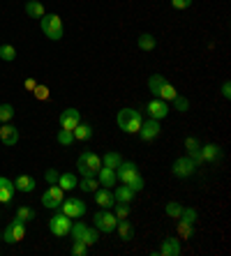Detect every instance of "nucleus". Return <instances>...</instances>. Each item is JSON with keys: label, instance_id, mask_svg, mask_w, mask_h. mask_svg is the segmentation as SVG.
Segmentation results:
<instances>
[{"label": "nucleus", "instance_id": "1", "mask_svg": "<svg viewBox=\"0 0 231 256\" xmlns=\"http://www.w3.org/2000/svg\"><path fill=\"white\" fill-rule=\"evenodd\" d=\"M148 90H150V95H153V97L164 100V102H171L173 97L178 95V90L173 88V86L169 84L162 74H150V76H148Z\"/></svg>", "mask_w": 231, "mask_h": 256}, {"label": "nucleus", "instance_id": "2", "mask_svg": "<svg viewBox=\"0 0 231 256\" xmlns=\"http://www.w3.org/2000/svg\"><path fill=\"white\" fill-rule=\"evenodd\" d=\"M116 122H118V127L125 132V134H136L139 127H141V122H143V116H141V111H136V108L125 106V108L118 111Z\"/></svg>", "mask_w": 231, "mask_h": 256}, {"label": "nucleus", "instance_id": "3", "mask_svg": "<svg viewBox=\"0 0 231 256\" xmlns=\"http://www.w3.org/2000/svg\"><path fill=\"white\" fill-rule=\"evenodd\" d=\"M102 168V157L95 155L93 150H83L77 160V171L81 176H97V171Z\"/></svg>", "mask_w": 231, "mask_h": 256}, {"label": "nucleus", "instance_id": "4", "mask_svg": "<svg viewBox=\"0 0 231 256\" xmlns=\"http://www.w3.org/2000/svg\"><path fill=\"white\" fill-rule=\"evenodd\" d=\"M70 236H72V240H81V242H86L88 247H93V244L100 242V231H97L95 226H88V224H83V222H77V224H72Z\"/></svg>", "mask_w": 231, "mask_h": 256}, {"label": "nucleus", "instance_id": "5", "mask_svg": "<svg viewBox=\"0 0 231 256\" xmlns=\"http://www.w3.org/2000/svg\"><path fill=\"white\" fill-rule=\"evenodd\" d=\"M40 28L51 42H60L63 40V21H60L58 14H44L40 18Z\"/></svg>", "mask_w": 231, "mask_h": 256}, {"label": "nucleus", "instance_id": "6", "mask_svg": "<svg viewBox=\"0 0 231 256\" xmlns=\"http://www.w3.org/2000/svg\"><path fill=\"white\" fill-rule=\"evenodd\" d=\"M116 224H118V217L111 210H100V212L93 214V226L102 233H113L116 231Z\"/></svg>", "mask_w": 231, "mask_h": 256}, {"label": "nucleus", "instance_id": "7", "mask_svg": "<svg viewBox=\"0 0 231 256\" xmlns=\"http://www.w3.org/2000/svg\"><path fill=\"white\" fill-rule=\"evenodd\" d=\"M60 212H65L70 220H81V217H86V212H88V206H86L81 198H63Z\"/></svg>", "mask_w": 231, "mask_h": 256}, {"label": "nucleus", "instance_id": "8", "mask_svg": "<svg viewBox=\"0 0 231 256\" xmlns=\"http://www.w3.org/2000/svg\"><path fill=\"white\" fill-rule=\"evenodd\" d=\"M70 228H72V222L65 212H58L49 220V231L54 233L56 238H65V236H70Z\"/></svg>", "mask_w": 231, "mask_h": 256}, {"label": "nucleus", "instance_id": "9", "mask_svg": "<svg viewBox=\"0 0 231 256\" xmlns=\"http://www.w3.org/2000/svg\"><path fill=\"white\" fill-rule=\"evenodd\" d=\"M196 164L192 157H178L176 162H173V166H171V173L176 176V178H190V176H194V171H196Z\"/></svg>", "mask_w": 231, "mask_h": 256}, {"label": "nucleus", "instance_id": "10", "mask_svg": "<svg viewBox=\"0 0 231 256\" xmlns=\"http://www.w3.org/2000/svg\"><path fill=\"white\" fill-rule=\"evenodd\" d=\"M24 238H26V222H21V220L10 222L7 228H5V233H3V240L10 242V244H17V242H21Z\"/></svg>", "mask_w": 231, "mask_h": 256}, {"label": "nucleus", "instance_id": "11", "mask_svg": "<svg viewBox=\"0 0 231 256\" xmlns=\"http://www.w3.org/2000/svg\"><path fill=\"white\" fill-rule=\"evenodd\" d=\"M63 198H65V192L60 190V185H49V190L42 194V206L56 210V208H60Z\"/></svg>", "mask_w": 231, "mask_h": 256}, {"label": "nucleus", "instance_id": "12", "mask_svg": "<svg viewBox=\"0 0 231 256\" xmlns=\"http://www.w3.org/2000/svg\"><path fill=\"white\" fill-rule=\"evenodd\" d=\"M160 132H162V125H160V120H146V122H141V127H139V136H141V141H155V138L160 136Z\"/></svg>", "mask_w": 231, "mask_h": 256}, {"label": "nucleus", "instance_id": "13", "mask_svg": "<svg viewBox=\"0 0 231 256\" xmlns=\"http://www.w3.org/2000/svg\"><path fill=\"white\" fill-rule=\"evenodd\" d=\"M146 111H148V116L153 120H164L166 116H169V104H166L164 100H157V97H153V100L146 104Z\"/></svg>", "mask_w": 231, "mask_h": 256}, {"label": "nucleus", "instance_id": "14", "mask_svg": "<svg viewBox=\"0 0 231 256\" xmlns=\"http://www.w3.org/2000/svg\"><path fill=\"white\" fill-rule=\"evenodd\" d=\"M134 176H139V166H136L134 162H120L118 168H116V178H118V182L127 185Z\"/></svg>", "mask_w": 231, "mask_h": 256}, {"label": "nucleus", "instance_id": "15", "mask_svg": "<svg viewBox=\"0 0 231 256\" xmlns=\"http://www.w3.org/2000/svg\"><path fill=\"white\" fill-rule=\"evenodd\" d=\"M58 122L63 130H74V127L81 122V111H77V108H65L63 114L58 116Z\"/></svg>", "mask_w": 231, "mask_h": 256}, {"label": "nucleus", "instance_id": "16", "mask_svg": "<svg viewBox=\"0 0 231 256\" xmlns=\"http://www.w3.org/2000/svg\"><path fill=\"white\" fill-rule=\"evenodd\" d=\"M0 143L3 146H7V148H14L19 143V130L14 125H10V122H5V125L0 127Z\"/></svg>", "mask_w": 231, "mask_h": 256}, {"label": "nucleus", "instance_id": "17", "mask_svg": "<svg viewBox=\"0 0 231 256\" xmlns=\"http://www.w3.org/2000/svg\"><path fill=\"white\" fill-rule=\"evenodd\" d=\"M155 254H162V256H180V238H164L160 244V250Z\"/></svg>", "mask_w": 231, "mask_h": 256}, {"label": "nucleus", "instance_id": "18", "mask_svg": "<svg viewBox=\"0 0 231 256\" xmlns=\"http://www.w3.org/2000/svg\"><path fill=\"white\" fill-rule=\"evenodd\" d=\"M95 194V203L100 206L102 210H111L113 206H116V198H113V192L107 190V187H102V190L93 192Z\"/></svg>", "mask_w": 231, "mask_h": 256}, {"label": "nucleus", "instance_id": "19", "mask_svg": "<svg viewBox=\"0 0 231 256\" xmlns=\"http://www.w3.org/2000/svg\"><path fill=\"white\" fill-rule=\"evenodd\" d=\"M219 157H222V148H219L217 143H206V146L201 143V162H206V164H215Z\"/></svg>", "mask_w": 231, "mask_h": 256}, {"label": "nucleus", "instance_id": "20", "mask_svg": "<svg viewBox=\"0 0 231 256\" xmlns=\"http://www.w3.org/2000/svg\"><path fill=\"white\" fill-rule=\"evenodd\" d=\"M185 152H187V157H192L196 164H203L201 162V141H199L196 136L185 138Z\"/></svg>", "mask_w": 231, "mask_h": 256}, {"label": "nucleus", "instance_id": "21", "mask_svg": "<svg viewBox=\"0 0 231 256\" xmlns=\"http://www.w3.org/2000/svg\"><path fill=\"white\" fill-rule=\"evenodd\" d=\"M37 182L33 176H28V173H21L17 180H14V190L17 192H24V194H30V192H35Z\"/></svg>", "mask_w": 231, "mask_h": 256}, {"label": "nucleus", "instance_id": "22", "mask_svg": "<svg viewBox=\"0 0 231 256\" xmlns=\"http://www.w3.org/2000/svg\"><path fill=\"white\" fill-rule=\"evenodd\" d=\"M14 182L10 178H5V176H0V203H12V198H14Z\"/></svg>", "mask_w": 231, "mask_h": 256}, {"label": "nucleus", "instance_id": "23", "mask_svg": "<svg viewBox=\"0 0 231 256\" xmlns=\"http://www.w3.org/2000/svg\"><path fill=\"white\" fill-rule=\"evenodd\" d=\"M97 180H100V185H102V187H107V190L116 187V182H118V178H116V168L102 166L100 171H97Z\"/></svg>", "mask_w": 231, "mask_h": 256}, {"label": "nucleus", "instance_id": "24", "mask_svg": "<svg viewBox=\"0 0 231 256\" xmlns=\"http://www.w3.org/2000/svg\"><path fill=\"white\" fill-rule=\"evenodd\" d=\"M77 187L81 192H86V194H93V192L100 190V180H97V176H83V180Z\"/></svg>", "mask_w": 231, "mask_h": 256}, {"label": "nucleus", "instance_id": "25", "mask_svg": "<svg viewBox=\"0 0 231 256\" xmlns=\"http://www.w3.org/2000/svg\"><path fill=\"white\" fill-rule=\"evenodd\" d=\"M58 185L63 192H72V190H77V176L74 173H60V178H58Z\"/></svg>", "mask_w": 231, "mask_h": 256}, {"label": "nucleus", "instance_id": "26", "mask_svg": "<svg viewBox=\"0 0 231 256\" xmlns=\"http://www.w3.org/2000/svg\"><path fill=\"white\" fill-rule=\"evenodd\" d=\"M113 198H116L118 203H132L134 192H132L127 185H118V187H116V192H113Z\"/></svg>", "mask_w": 231, "mask_h": 256}, {"label": "nucleus", "instance_id": "27", "mask_svg": "<svg viewBox=\"0 0 231 256\" xmlns=\"http://www.w3.org/2000/svg\"><path fill=\"white\" fill-rule=\"evenodd\" d=\"M26 14L33 18H42L47 12H44V5H42L40 0H28V2H26Z\"/></svg>", "mask_w": 231, "mask_h": 256}, {"label": "nucleus", "instance_id": "28", "mask_svg": "<svg viewBox=\"0 0 231 256\" xmlns=\"http://www.w3.org/2000/svg\"><path fill=\"white\" fill-rule=\"evenodd\" d=\"M116 231L120 233V238H123L125 242L134 238V228H132V224L127 222V217H125V220H118V224H116Z\"/></svg>", "mask_w": 231, "mask_h": 256}, {"label": "nucleus", "instance_id": "29", "mask_svg": "<svg viewBox=\"0 0 231 256\" xmlns=\"http://www.w3.org/2000/svg\"><path fill=\"white\" fill-rule=\"evenodd\" d=\"M72 134H74V141H88V138L93 136V127L79 122V125L72 130Z\"/></svg>", "mask_w": 231, "mask_h": 256}, {"label": "nucleus", "instance_id": "30", "mask_svg": "<svg viewBox=\"0 0 231 256\" xmlns=\"http://www.w3.org/2000/svg\"><path fill=\"white\" fill-rule=\"evenodd\" d=\"M155 37L150 35V32H141V35H139V40H136V46L141 48V51H153L155 48Z\"/></svg>", "mask_w": 231, "mask_h": 256}, {"label": "nucleus", "instance_id": "31", "mask_svg": "<svg viewBox=\"0 0 231 256\" xmlns=\"http://www.w3.org/2000/svg\"><path fill=\"white\" fill-rule=\"evenodd\" d=\"M123 162V157L118 155V152H107V155L102 157V166H107V168H118V164Z\"/></svg>", "mask_w": 231, "mask_h": 256}, {"label": "nucleus", "instance_id": "32", "mask_svg": "<svg viewBox=\"0 0 231 256\" xmlns=\"http://www.w3.org/2000/svg\"><path fill=\"white\" fill-rule=\"evenodd\" d=\"M56 141H58L60 146H65V148H70L72 143H74V134H72V130H63V127H60V132L56 134Z\"/></svg>", "mask_w": 231, "mask_h": 256}, {"label": "nucleus", "instance_id": "33", "mask_svg": "<svg viewBox=\"0 0 231 256\" xmlns=\"http://www.w3.org/2000/svg\"><path fill=\"white\" fill-rule=\"evenodd\" d=\"M17 58V48L12 44H0V60H5V62H12Z\"/></svg>", "mask_w": 231, "mask_h": 256}, {"label": "nucleus", "instance_id": "34", "mask_svg": "<svg viewBox=\"0 0 231 256\" xmlns=\"http://www.w3.org/2000/svg\"><path fill=\"white\" fill-rule=\"evenodd\" d=\"M164 212H166V217L178 220V217H180V212H183V206H180L178 201H169V203H166V208H164Z\"/></svg>", "mask_w": 231, "mask_h": 256}, {"label": "nucleus", "instance_id": "35", "mask_svg": "<svg viewBox=\"0 0 231 256\" xmlns=\"http://www.w3.org/2000/svg\"><path fill=\"white\" fill-rule=\"evenodd\" d=\"M17 220H21V222H33V220H35V210L28 208V206H19V208H17Z\"/></svg>", "mask_w": 231, "mask_h": 256}, {"label": "nucleus", "instance_id": "36", "mask_svg": "<svg viewBox=\"0 0 231 256\" xmlns=\"http://www.w3.org/2000/svg\"><path fill=\"white\" fill-rule=\"evenodd\" d=\"M196 217H199V214H196L194 208H185V206H183V212H180L178 222H185V224H194Z\"/></svg>", "mask_w": 231, "mask_h": 256}, {"label": "nucleus", "instance_id": "37", "mask_svg": "<svg viewBox=\"0 0 231 256\" xmlns=\"http://www.w3.org/2000/svg\"><path fill=\"white\" fill-rule=\"evenodd\" d=\"M14 118V106L12 104H0V122H10Z\"/></svg>", "mask_w": 231, "mask_h": 256}, {"label": "nucleus", "instance_id": "38", "mask_svg": "<svg viewBox=\"0 0 231 256\" xmlns=\"http://www.w3.org/2000/svg\"><path fill=\"white\" fill-rule=\"evenodd\" d=\"M130 203H118L116 201V206H113V214H116V217H118V220H125V217H127V214H130Z\"/></svg>", "mask_w": 231, "mask_h": 256}, {"label": "nucleus", "instance_id": "39", "mask_svg": "<svg viewBox=\"0 0 231 256\" xmlns=\"http://www.w3.org/2000/svg\"><path fill=\"white\" fill-rule=\"evenodd\" d=\"M192 231H194V224H185V222H178V238H180V240L190 238Z\"/></svg>", "mask_w": 231, "mask_h": 256}, {"label": "nucleus", "instance_id": "40", "mask_svg": "<svg viewBox=\"0 0 231 256\" xmlns=\"http://www.w3.org/2000/svg\"><path fill=\"white\" fill-rule=\"evenodd\" d=\"M72 254L74 256H86L88 254V244L81 240H72Z\"/></svg>", "mask_w": 231, "mask_h": 256}, {"label": "nucleus", "instance_id": "41", "mask_svg": "<svg viewBox=\"0 0 231 256\" xmlns=\"http://www.w3.org/2000/svg\"><path fill=\"white\" fill-rule=\"evenodd\" d=\"M143 185H146V182H143V176H141V173H139V176H134V178H132L130 182H127V187H130V190L134 192V194H136V192H141V190H143Z\"/></svg>", "mask_w": 231, "mask_h": 256}, {"label": "nucleus", "instance_id": "42", "mask_svg": "<svg viewBox=\"0 0 231 256\" xmlns=\"http://www.w3.org/2000/svg\"><path fill=\"white\" fill-rule=\"evenodd\" d=\"M171 102H173V106H176L178 111H180V114H185V111H187V108H190V102L185 100L183 95H176V97H173Z\"/></svg>", "mask_w": 231, "mask_h": 256}, {"label": "nucleus", "instance_id": "43", "mask_svg": "<svg viewBox=\"0 0 231 256\" xmlns=\"http://www.w3.org/2000/svg\"><path fill=\"white\" fill-rule=\"evenodd\" d=\"M33 97H35V100H40V102L49 100V88H47V86H40V84H37L35 90H33Z\"/></svg>", "mask_w": 231, "mask_h": 256}, {"label": "nucleus", "instance_id": "44", "mask_svg": "<svg viewBox=\"0 0 231 256\" xmlns=\"http://www.w3.org/2000/svg\"><path fill=\"white\" fill-rule=\"evenodd\" d=\"M58 178H60V173L56 171V168H49V171L44 173V180H47L49 185H58Z\"/></svg>", "mask_w": 231, "mask_h": 256}, {"label": "nucleus", "instance_id": "45", "mask_svg": "<svg viewBox=\"0 0 231 256\" xmlns=\"http://www.w3.org/2000/svg\"><path fill=\"white\" fill-rule=\"evenodd\" d=\"M192 2L194 0H171V7L173 10H187V7H192Z\"/></svg>", "mask_w": 231, "mask_h": 256}, {"label": "nucleus", "instance_id": "46", "mask_svg": "<svg viewBox=\"0 0 231 256\" xmlns=\"http://www.w3.org/2000/svg\"><path fill=\"white\" fill-rule=\"evenodd\" d=\"M222 97H224V100H231V84L229 81L222 84Z\"/></svg>", "mask_w": 231, "mask_h": 256}, {"label": "nucleus", "instance_id": "47", "mask_svg": "<svg viewBox=\"0 0 231 256\" xmlns=\"http://www.w3.org/2000/svg\"><path fill=\"white\" fill-rule=\"evenodd\" d=\"M24 86H26V90H30V92H33V90H35V86H37V81H35V78H26Z\"/></svg>", "mask_w": 231, "mask_h": 256}, {"label": "nucleus", "instance_id": "48", "mask_svg": "<svg viewBox=\"0 0 231 256\" xmlns=\"http://www.w3.org/2000/svg\"><path fill=\"white\" fill-rule=\"evenodd\" d=\"M0 240H3V233H0Z\"/></svg>", "mask_w": 231, "mask_h": 256}]
</instances>
